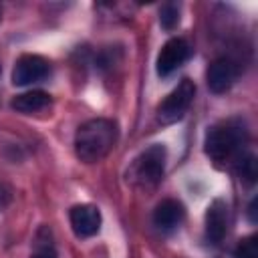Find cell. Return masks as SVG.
Segmentation results:
<instances>
[{
	"label": "cell",
	"mask_w": 258,
	"mask_h": 258,
	"mask_svg": "<svg viewBox=\"0 0 258 258\" xmlns=\"http://www.w3.org/2000/svg\"><path fill=\"white\" fill-rule=\"evenodd\" d=\"M117 139L119 127L113 119H89L75 133V153L85 163H97L111 153Z\"/></svg>",
	"instance_id": "obj_1"
},
{
	"label": "cell",
	"mask_w": 258,
	"mask_h": 258,
	"mask_svg": "<svg viewBox=\"0 0 258 258\" xmlns=\"http://www.w3.org/2000/svg\"><path fill=\"white\" fill-rule=\"evenodd\" d=\"M246 141H248V131L242 125V121L230 119L208 129L204 139V151L218 165L236 163V159L242 155Z\"/></svg>",
	"instance_id": "obj_2"
},
{
	"label": "cell",
	"mask_w": 258,
	"mask_h": 258,
	"mask_svg": "<svg viewBox=\"0 0 258 258\" xmlns=\"http://www.w3.org/2000/svg\"><path fill=\"white\" fill-rule=\"evenodd\" d=\"M165 157H167V151L163 145L155 143V145H149L145 151H141L129 171H127V179L137 185V187H143V189H151L155 187L161 179H163V171H165Z\"/></svg>",
	"instance_id": "obj_3"
},
{
	"label": "cell",
	"mask_w": 258,
	"mask_h": 258,
	"mask_svg": "<svg viewBox=\"0 0 258 258\" xmlns=\"http://www.w3.org/2000/svg\"><path fill=\"white\" fill-rule=\"evenodd\" d=\"M196 97V85L189 79H183L157 107V119L163 125H171L177 123L189 109V105L194 103Z\"/></svg>",
	"instance_id": "obj_4"
},
{
	"label": "cell",
	"mask_w": 258,
	"mask_h": 258,
	"mask_svg": "<svg viewBox=\"0 0 258 258\" xmlns=\"http://www.w3.org/2000/svg\"><path fill=\"white\" fill-rule=\"evenodd\" d=\"M50 73V64L44 56L40 54H22L12 69V83L16 87H26V85H34L40 83L48 77Z\"/></svg>",
	"instance_id": "obj_5"
},
{
	"label": "cell",
	"mask_w": 258,
	"mask_h": 258,
	"mask_svg": "<svg viewBox=\"0 0 258 258\" xmlns=\"http://www.w3.org/2000/svg\"><path fill=\"white\" fill-rule=\"evenodd\" d=\"M189 54H191V48H189V44L183 38H177V36L175 38H169L161 46V50L157 54V62H155L157 75L159 77L171 75L173 71H177L189 58Z\"/></svg>",
	"instance_id": "obj_6"
},
{
	"label": "cell",
	"mask_w": 258,
	"mask_h": 258,
	"mask_svg": "<svg viewBox=\"0 0 258 258\" xmlns=\"http://www.w3.org/2000/svg\"><path fill=\"white\" fill-rule=\"evenodd\" d=\"M69 220L77 238H91L101 230V212L93 204L73 206L69 212Z\"/></svg>",
	"instance_id": "obj_7"
},
{
	"label": "cell",
	"mask_w": 258,
	"mask_h": 258,
	"mask_svg": "<svg viewBox=\"0 0 258 258\" xmlns=\"http://www.w3.org/2000/svg\"><path fill=\"white\" fill-rule=\"evenodd\" d=\"M236 77H238V69L230 58H216L210 62V67L206 71V83H208L210 91L216 95L230 91Z\"/></svg>",
	"instance_id": "obj_8"
},
{
	"label": "cell",
	"mask_w": 258,
	"mask_h": 258,
	"mask_svg": "<svg viewBox=\"0 0 258 258\" xmlns=\"http://www.w3.org/2000/svg\"><path fill=\"white\" fill-rule=\"evenodd\" d=\"M228 232V204L222 198L210 202L206 210V238L212 244H220Z\"/></svg>",
	"instance_id": "obj_9"
},
{
	"label": "cell",
	"mask_w": 258,
	"mask_h": 258,
	"mask_svg": "<svg viewBox=\"0 0 258 258\" xmlns=\"http://www.w3.org/2000/svg\"><path fill=\"white\" fill-rule=\"evenodd\" d=\"M185 218V208L177 200H163L153 210V224L159 230H173L177 228Z\"/></svg>",
	"instance_id": "obj_10"
},
{
	"label": "cell",
	"mask_w": 258,
	"mask_h": 258,
	"mask_svg": "<svg viewBox=\"0 0 258 258\" xmlns=\"http://www.w3.org/2000/svg\"><path fill=\"white\" fill-rule=\"evenodd\" d=\"M48 105H50V95L44 93V91H26V93L14 95L12 101H10V107L16 113H24V115L42 111Z\"/></svg>",
	"instance_id": "obj_11"
},
{
	"label": "cell",
	"mask_w": 258,
	"mask_h": 258,
	"mask_svg": "<svg viewBox=\"0 0 258 258\" xmlns=\"http://www.w3.org/2000/svg\"><path fill=\"white\" fill-rule=\"evenodd\" d=\"M236 171L240 175V181L244 185H252L258 177V167H256V155L254 153H242L236 159Z\"/></svg>",
	"instance_id": "obj_12"
},
{
	"label": "cell",
	"mask_w": 258,
	"mask_h": 258,
	"mask_svg": "<svg viewBox=\"0 0 258 258\" xmlns=\"http://www.w3.org/2000/svg\"><path fill=\"white\" fill-rule=\"evenodd\" d=\"M30 258H56V248L52 244L48 228H40L38 230V234L34 238V250H32Z\"/></svg>",
	"instance_id": "obj_13"
},
{
	"label": "cell",
	"mask_w": 258,
	"mask_h": 258,
	"mask_svg": "<svg viewBox=\"0 0 258 258\" xmlns=\"http://www.w3.org/2000/svg\"><path fill=\"white\" fill-rule=\"evenodd\" d=\"M159 24L165 30H173L179 24V4L177 2H165L159 8Z\"/></svg>",
	"instance_id": "obj_14"
},
{
	"label": "cell",
	"mask_w": 258,
	"mask_h": 258,
	"mask_svg": "<svg viewBox=\"0 0 258 258\" xmlns=\"http://www.w3.org/2000/svg\"><path fill=\"white\" fill-rule=\"evenodd\" d=\"M234 258H258V238L256 234L244 236L234 248Z\"/></svg>",
	"instance_id": "obj_15"
},
{
	"label": "cell",
	"mask_w": 258,
	"mask_h": 258,
	"mask_svg": "<svg viewBox=\"0 0 258 258\" xmlns=\"http://www.w3.org/2000/svg\"><path fill=\"white\" fill-rule=\"evenodd\" d=\"M10 202H12V189H10L6 183L0 181V212H2Z\"/></svg>",
	"instance_id": "obj_16"
},
{
	"label": "cell",
	"mask_w": 258,
	"mask_h": 258,
	"mask_svg": "<svg viewBox=\"0 0 258 258\" xmlns=\"http://www.w3.org/2000/svg\"><path fill=\"white\" fill-rule=\"evenodd\" d=\"M256 206H258V198H252L250 204H248V210H246V216H248V222L250 224H256L258 218H256Z\"/></svg>",
	"instance_id": "obj_17"
},
{
	"label": "cell",
	"mask_w": 258,
	"mask_h": 258,
	"mask_svg": "<svg viewBox=\"0 0 258 258\" xmlns=\"http://www.w3.org/2000/svg\"><path fill=\"white\" fill-rule=\"evenodd\" d=\"M0 71H2V69H0Z\"/></svg>",
	"instance_id": "obj_18"
}]
</instances>
